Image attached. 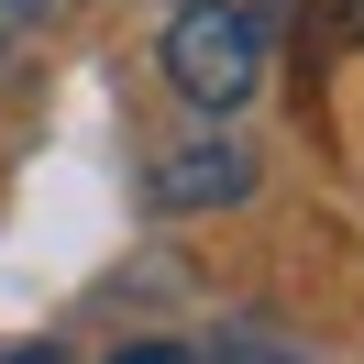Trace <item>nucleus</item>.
<instances>
[{
	"mask_svg": "<svg viewBox=\"0 0 364 364\" xmlns=\"http://www.w3.org/2000/svg\"><path fill=\"white\" fill-rule=\"evenodd\" d=\"M177 11H188V0H177Z\"/></svg>",
	"mask_w": 364,
	"mask_h": 364,
	"instance_id": "8",
	"label": "nucleus"
},
{
	"mask_svg": "<svg viewBox=\"0 0 364 364\" xmlns=\"http://www.w3.org/2000/svg\"><path fill=\"white\" fill-rule=\"evenodd\" d=\"M331 33L353 45V33H364V0H331Z\"/></svg>",
	"mask_w": 364,
	"mask_h": 364,
	"instance_id": "5",
	"label": "nucleus"
},
{
	"mask_svg": "<svg viewBox=\"0 0 364 364\" xmlns=\"http://www.w3.org/2000/svg\"><path fill=\"white\" fill-rule=\"evenodd\" d=\"M232 199H254V144H232V133L166 144L144 166V210H166V221H199V210H232Z\"/></svg>",
	"mask_w": 364,
	"mask_h": 364,
	"instance_id": "2",
	"label": "nucleus"
},
{
	"mask_svg": "<svg viewBox=\"0 0 364 364\" xmlns=\"http://www.w3.org/2000/svg\"><path fill=\"white\" fill-rule=\"evenodd\" d=\"M166 89L199 111H243L265 89V11L254 0H188L166 23Z\"/></svg>",
	"mask_w": 364,
	"mask_h": 364,
	"instance_id": "1",
	"label": "nucleus"
},
{
	"mask_svg": "<svg viewBox=\"0 0 364 364\" xmlns=\"http://www.w3.org/2000/svg\"><path fill=\"white\" fill-rule=\"evenodd\" d=\"M0 364H67V353H55V342H11Z\"/></svg>",
	"mask_w": 364,
	"mask_h": 364,
	"instance_id": "6",
	"label": "nucleus"
},
{
	"mask_svg": "<svg viewBox=\"0 0 364 364\" xmlns=\"http://www.w3.org/2000/svg\"><path fill=\"white\" fill-rule=\"evenodd\" d=\"M210 364H309V342H287L276 320H232V331L210 342Z\"/></svg>",
	"mask_w": 364,
	"mask_h": 364,
	"instance_id": "3",
	"label": "nucleus"
},
{
	"mask_svg": "<svg viewBox=\"0 0 364 364\" xmlns=\"http://www.w3.org/2000/svg\"><path fill=\"white\" fill-rule=\"evenodd\" d=\"M111 364H177V353H166V342H133V353H111Z\"/></svg>",
	"mask_w": 364,
	"mask_h": 364,
	"instance_id": "7",
	"label": "nucleus"
},
{
	"mask_svg": "<svg viewBox=\"0 0 364 364\" xmlns=\"http://www.w3.org/2000/svg\"><path fill=\"white\" fill-rule=\"evenodd\" d=\"M33 23H45V0H0V55L23 45V33H33Z\"/></svg>",
	"mask_w": 364,
	"mask_h": 364,
	"instance_id": "4",
	"label": "nucleus"
}]
</instances>
